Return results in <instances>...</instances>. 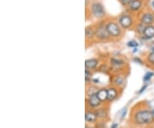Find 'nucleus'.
Returning <instances> with one entry per match:
<instances>
[{
    "mask_svg": "<svg viewBox=\"0 0 154 128\" xmlns=\"http://www.w3.org/2000/svg\"><path fill=\"white\" fill-rule=\"evenodd\" d=\"M99 60L98 59H88L85 61V68L90 70V71H93V70H96L97 67L99 66Z\"/></svg>",
    "mask_w": 154,
    "mask_h": 128,
    "instance_id": "14",
    "label": "nucleus"
},
{
    "mask_svg": "<svg viewBox=\"0 0 154 128\" xmlns=\"http://www.w3.org/2000/svg\"><path fill=\"white\" fill-rule=\"evenodd\" d=\"M140 22L143 23L146 26L154 24V12L151 11L143 12L140 17Z\"/></svg>",
    "mask_w": 154,
    "mask_h": 128,
    "instance_id": "7",
    "label": "nucleus"
},
{
    "mask_svg": "<svg viewBox=\"0 0 154 128\" xmlns=\"http://www.w3.org/2000/svg\"><path fill=\"white\" fill-rule=\"evenodd\" d=\"M85 37L88 40H91L95 38V28L93 26H88L85 28Z\"/></svg>",
    "mask_w": 154,
    "mask_h": 128,
    "instance_id": "17",
    "label": "nucleus"
},
{
    "mask_svg": "<svg viewBox=\"0 0 154 128\" xmlns=\"http://www.w3.org/2000/svg\"><path fill=\"white\" fill-rule=\"evenodd\" d=\"M145 28H146V25L143 24V23H141V22H140L137 26H136V28H135V31H136V33L138 34H141L142 35Z\"/></svg>",
    "mask_w": 154,
    "mask_h": 128,
    "instance_id": "21",
    "label": "nucleus"
},
{
    "mask_svg": "<svg viewBox=\"0 0 154 128\" xmlns=\"http://www.w3.org/2000/svg\"><path fill=\"white\" fill-rule=\"evenodd\" d=\"M96 95H98L99 99L101 101V102L103 104L107 103L108 101V90L106 88H99L96 93Z\"/></svg>",
    "mask_w": 154,
    "mask_h": 128,
    "instance_id": "15",
    "label": "nucleus"
},
{
    "mask_svg": "<svg viewBox=\"0 0 154 128\" xmlns=\"http://www.w3.org/2000/svg\"><path fill=\"white\" fill-rule=\"evenodd\" d=\"M134 128H149V126H144V127H134Z\"/></svg>",
    "mask_w": 154,
    "mask_h": 128,
    "instance_id": "30",
    "label": "nucleus"
},
{
    "mask_svg": "<svg viewBox=\"0 0 154 128\" xmlns=\"http://www.w3.org/2000/svg\"><path fill=\"white\" fill-rule=\"evenodd\" d=\"M147 86H148V84H144L143 87H142V88L140 89V90L139 91V94H142V93H143L144 91H145V90L146 89V88H147Z\"/></svg>",
    "mask_w": 154,
    "mask_h": 128,
    "instance_id": "24",
    "label": "nucleus"
},
{
    "mask_svg": "<svg viewBox=\"0 0 154 128\" xmlns=\"http://www.w3.org/2000/svg\"><path fill=\"white\" fill-rule=\"evenodd\" d=\"M152 7L154 8V0L152 1Z\"/></svg>",
    "mask_w": 154,
    "mask_h": 128,
    "instance_id": "29",
    "label": "nucleus"
},
{
    "mask_svg": "<svg viewBox=\"0 0 154 128\" xmlns=\"http://www.w3.org/2000/svg\"><path fill=\"white\" fill-rule=\"evenodd\" d=\"M86 128H98L96 126H93V125H86Z\"/></svg>",
    "mask_w": 154,
    "mask_h": 128,
    "instance_id": "26",
    "label": "nucleus"
},
{
    "mask_svg": "<svg viewBox=\"0 0 154 128\" xmlns=\"http://www.w3.org/2000/svg\"><path fill=\"white\" fill-rule=\"evenodd\" d=\"M131 1H132V0H119V2L121 3L122 5L127 6V7H128V5L131 3Z\"/></svg>",
    "mask_w": 154,
    "mask_h": 128,
    "instance_id": "23",
    "label": "nucleus"
},
{
    "mask_svg": "<svg viewBox=\"0 0 154 128\" xmlns=\"http://www.w3.org/2000/svg\"><path fill=\"white\" fill-rule=\"evenodd\" d=\"M119 89L115 86L111 85L109 88H107L108 90V101L107 103H112L113 101H115L118 97H119Z\"/></svg>",
    "mask_w": 154,
    "mask_h": 128,
    "instance_id": "10",
    "label": "nucleus"
},
{
    "mask_svg": "<svg viewBox=\"0 0 154 128\" xmlns=\"http://www.w3.org/2000/svg\"><path fill=\"white\" fill-rule=\"evenodd\" d=\"M134 61H136V63H140V64H141V65L143 64L142 60H141L140 59H139V58H134Z\"/></svg>",
    "mask_w": 154,
    "mask_h": 128,
    "instance_id": "25",
    "label": "nucleus"
},
{
    "mask_svg": "<svg viewBox=\"0 0 154 128\" xmlns=\"http://www.w3.org/2000/svg\"><path fill=\"white\" fill-rule=\"evenodd\" d=\"M142 37L145 40H151L154 38V24L147 25L144 29Z\"/></svg>",
    "mask_w": 154,
    "mask_h": 128,
    "instance_id": "13",
    "label": "nucleus"
},
{
    "mask_svg": "<svg viewBox=\"0 0 154 128\" xmlns=\"http://www.w3.org/2000/svg\"><path fill=\"white\" fill-rule=\"evenodd\" d=\"M93 75L94 73L92 71L88 70V69H85V80H86V83L87 84L92 81V78H93Z\"/></svg>",
    "mask_w": 154,
    "mask_h": 128,
    "instance_id": "19",
    "label": "nucleus"
},
{
    "mask_svg": "<svg viewBox=\"0 0 154 128\" xmlns=\"http://www.w3.org/2000/svg\"><path fill=\"white\" fill-rule=\"evenodd\" d=\"M85 121L88 125H95L99 121V119H98L95 110H94V109H86Z\"/></svg>",
    "mask_w": 154,
    "mask_h": 128,
    "instance_id": "8",
    "label": "nucleus"
},
{
    "mask_svg": "<svg viewBox=\"0 0 154 128\" xmlns=\"http://www.w3.org/2000/svg\"><path fill=\"white\" fill-rule=\"evenodd\" d=\"M101 106H103V103L99 100L98 95L96 94L87 95L86 98V109H97Z\"/></svg>",
    "mask_w": 154,
    "mask_h": 128,
    "instance_id": "5",
    "label": "nucleus"
},
{
    "mask_svg": "<svg viewBox=\"0 0 154 128\" xmlns=\"http://www.w3.org/2000/svg\"><path fill=\"white\" fill-rule=\"evenodd\" d=\"M128 47H130V48H137L138 46H139V44H138L137 41H135V40H130V41H128Z\"/></svg>",
    "mask_w": 154,
    "mask_h": 128,
    "instance_id": "22",
    "label": "nucleus"
},
{
    "mask_svg": "<svg viewBox=\"0 0 154 128\" xmlns=\"http://www.w3.org/2000/svg\"><path fill=\"white\" fill-rule=\"evenodd\" d=\"M117 127V124L116 123H114L112 126H111V128H116Z\"/></svg>",
    "mask_w": 154,
    "mask_h": 128,
    "instance_id": "27",
    "label": "nucleus"
},
{
    "mask_svg": "<svg viewBox=\"0 0 154 128\" xmlns=\"http://www.w3.org/2000/svg\"><path fill=\"white\" fill-rule=\"evenodd\" d=\"M143 4V0H132L131 3L128 5V10L132 13L138 12L142 9Z\"/></svg>",
    "mask_w": 154,
    "mask_h": 128,
    "instance_id": "11",
    "label": "nucleus"
},
{
    "mask_svg": "<svg viewBox=\"0 0 154 128\" xmlns=\"http://www.w3.org/2000/svg\"><path fill=\"white\" fill-rule=\"evenodd\" d=\"M117 21H118L117 22L119 23V25L121 26V28L123 29H128L134 25V18L131 15L128 13L121 14L118 17Z\"/></svg>",
    "mask_w": 154,
    "mask_h": 128,
    "instance_id": "6",
    "label": "nucleus"
},
{
    "mask_svg": "<svg viewBox=\"0 0 154 128\" xmlns=\"http://www.w3.org/2000/svg\"><path fill=\"white\" fill-rule=\"evenodd\" d=\"M90 11L92 16L97 19H102L105 17V11L103 5L99 1H94L91 4Z\"/></svg>",
    "mask_w": 154,
    "mask_h": 128,
    "instance_id": "3",
    "label": "nucleus"
},
{
    "mask_svg": "<svg viewBox=\"0 0 154 128\" xmlns=\"http://www.w3.org/2000/svg\"><path fill=\"white\" fill-rule=\"evenodd\" d=\"M95 38L100 41H105V40H108L110 39V34L106 29L105 23L100 22L95 28Z\"/></svg>",
    "mask_w": 154,
    "mask_h": 128,
    "instance_id": "4",
    "label": "nucleus"
},
{
    "mask_svg": "<svg viewBox=\"0 0 154 128\" xmlns=\"http://www.w3.org/2000/svg\"><path fill=\"white\" fill-rule=\"evenodd\" d=\"M130 120L134 127L150 126L154 124L153 110L145 106L135 107L131 111Z\"/></svg>",
    "mask_w": 154,
    "mask_h": 128,
    "instance_id": "1",
    "label": "nucleus"
},
{
    "mask_svg": "<svg viewBox=\"0 0 154 128\" xmlns=\"http://www.w3.org/2000/svg\"><path fill=\"white\" fill-rule=\"evenodd\" d=\"M95 112L100 121H105V119L108 117V108H105V107L101 106L99 108L95 109Z\"/></svg>",
    "mask_w": 154,
    "mask_h": 128,
    "instance_id": "16",
    "label": "nucleus"
},
{
    "mask_svg": "<svg viewBox=\"0 0 154 128\" xmlns=\"http://www.w3.org/2000/svg\"><path fill=\"white\" fill-rule=\"evenodd\" d=\"M146 63L151 66H154V47H152V50L146 56Z\"/></svg>",
    "mask_w": 154,
    "mask_h": 128,
    "instance_id": "18",
    "label": "nucleus"
},
{
    "mask_svg": "<svg viewBox=\"0 0 154 128\" xmlns=\"http://www.w3.org/2000/svg\"><path fill=\"white\" fill-rule=\"evenodd\" d=\"M106 26V29L108 31V33L110 34V38H119L122 34V31L121 26L119 25L118 22H115V21H109L108 22L105 23Z\"/></svg>",
    "mask_w": 154,
    "mask_h": 128,
    "instance_id": "2",
    "label": "nucleus"
},
{
    "mask_svg": "<svg viewBox=\"0 0 154 128\" xmlns=\"http://www.w3.org/2000/svg\"><path fill=\"white\" fill-rule=\"evenodd\" d=\"M88 1H89V0H85V3H86V6L88 5Z\"/></svg>",
    "mask_w": 154,
    "mask_h": 128,
    "instance_id": "28",
    "label": "nucleus"
},
{
    "mask_svg": "<svg viewBox=\"0 0 154 128\" xmlns=\"http://www.w3.org/2000/svg\"><path fill=\"white\" fill-rule=\"evenodd\" d=\"M110 64L112 69H114L116 72H118L119 69H122L126 66V62L122 59L117 58H111L110 59Z\"/></svg>",
    "mask_w": 154,
    "mask_h": 128,
    "instance_id": "12",
    "label": "nucleus"
},
{
    "mask_svg": "<svg viewBox=\"0 0 154 128\" xmlns=\"http://www.w3.org/2000/svg\"><path fill=\"white\" fill-rule=\"evenodd\" d=\"M154 77V72H146L145 74V76H144L143 78V81L144 83L146 84V83H148L149 81H151V79Z\"/></svg>",
    "mask_w": 154,
    "mask_h": 128,
    "instance_id": "20",
    "label": "nucleus"
},
{
    "mask_svg": "<svg viewBox=\"0 0 154 128\" xmlns=\"http://www.w3.org/2000/svg\"><path fill=\"white\" fill-rule=\"evenodd\" d=\"M125 84H126V78L122 73H117L112 79V85L118 89H122Z\"/></svg>",
    "mask_w": 154,
    "mask_h": 128,
    "instance_id": "9",
    "label": "nucleus"
}]
</instances>
